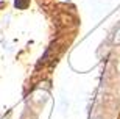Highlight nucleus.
I'll use <instances>...</instances> for the list:
<instances>
[{"label":"nucleus","instance_id":"obj_1","mask_svg":"<svg viewBox=\"0 0 120 119\" xmlns=\"http://www.w3.org/2000/svg\"><path fill=\"white\" fill-rule=\"evenodd\" d=\"M114 42L116 44H120V30L116 33V36H114Z\"/></svg>","mask_w":120,"mask_h":119}]
</instances>
